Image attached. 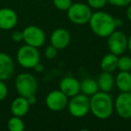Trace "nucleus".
<instances>
[{
	"mask_svg": "<svg viewBox=\"0 0 131 131\" xmlns=\"http://www.w3.org/2000/svg\"><path fill=\"white\" fill-rule=\"evenodd\" d=\"M90 111L99 119L111 118L114 111V101L109 93L99 91L90 97Z\"/></svg>",
	"mask_w": 131,
	"mask_h": 131,
	"instance_id": "nucleus-1",
	"label": "nucleus"
},
{
	"mask_svg": "<svg viewBox=\"0 0 131 131\" xmlns=\"http://www.w3.org/2000/svg\"><path fill=\"white\" fill-rule=\"evenodd\" d=\"M89 25L92 31L101 38H107L117 28L114 17L103 11H96L92 14Z\"/></svg>",
	"mask_w": 131,
	"mask_h": 131,
	"instance_id": "nucleus-2",
	"label": "nucleus"
},
{
	"mask_svg": "<svg viewBox=\"0 0 131 131\" xmlns=\"http://www.w3.org/2000/svg\"><path fill=\"white\" fill-rule=\"evenodd\" d=\"M16 59L22 68L31 69L40 62V55L37 48L25 44L17 50Z\"/></svg>",
	"mask_w": 131,
	"mask_h": 131,
	"instance_id": "nucleus-3",
	"label": "nucleus"
},
{
	"mask_svg": "<svg viewBox=\"0 0 131 131\" xmlns=\"http://www.w3.org/2000/svg\"><path fill=\"white\" fill-rule=\"evenodd\" d=\"M15 86L19 95L28 97L29 95L36 93L38 90V81L31 74L22 73L15 78Z\"/></svg>",
	"mask_w": 131,
	"mask_h": 131,
	"instance_id": "nucleus-4",
	"label": "nucleus"
},
{
	"mask_svg": "<svg viewBox=\"0 0 131 131\" xmlns=\"http://www.w3.org/2000/svg\"><path fill=\"white\" fill-rule=\"evenodd\" d=\"M67 13L70 22L77 25H83L89 23L93 12L92 8L87 4L75 3L71 5Z\"/></svg>",
	"mask_w": 131,
	"mask_h": 131,
	"instance_id": "nucleus-5",
	"label": "nucleus"
},
{
	"mask_svg": "<svg viewBox=\"0 0 131 131\" xmlns=\"http://www.w3.org/2000/svg\"><path fill=\"white\" fill-rule=\"evenodd\" d=\"M69 113L75 118H83L90 111V97L79 93L71 97L68 102Z\"/></svg>",
	"mask_w": 131,
	"mask_h": 131,
	"instance_id": "nucleus-6",
	"label": "nucleus"
},
{
	"mask_svg": "<svg viewBox=\"0 0 131 131\" xmlns=\"http://www.w3.org/2000/svg\"><path fill=\"white\" fill-rule=\"evenodd\" d=\"M107 38V46L110 52L121 56L127 49V37L122 31L115 30Z\"/></svg>",
	"mask_w": 131,
	"mask_h": 131,
	"instance_id": "nucleus-7",
	"label": "nucleus"
},
{
	"mask_svg": "<svg viewBox=\"0 0 131 131\" xmlns=\"http://www.w3.org/2000/svg\"><path fill=\"white\" fill-rule=\"evenodd\" d=\"M24 41L25 44L34 48H40L46 41V34L41 28L35 25H30L23 31Z\"/></svg>",
	"mask_w": 131,
	"mask_h": 131,
	"instance_id": "nucleus-8",
	"label": "nucleus"
},
{
	"mask_svg": "<svg viewBox=\"0 0 131 131\" xmlns=\"http://www.w3.org/2000/svg\"><path fill=\"white\" fill-rule=\"evenodd\" d=\"M114 111L123 119L131 118V93L120 92L114 101Z\"/></svg>",
	"mask_w": 131,
	"mask_h": 131,
	"instance_id": "nucleus-9",
	"label": "nucleus"
},
{
	"mask_svg": "<svg viewBox=\"0 0 131 131\" xmlns=\"http://www.w3.org/2000/svg\"><path fill=\"white\" fill-rule=\"evenodd\" d=\"M68 97L62 93L59 89L53 90L48 93L45 99V103L48 109L51 111H61L68 106Z\"/></svg>",
	"mask_w": 131,
	"mask_h": 131,
	"instance_id": "nucleus-10",
	"label": "nucleus"
},
{
	"mask_svg": "<svg viewBox=\"0 0 131 131\" xmlns=\"http://www.w3.org/2000/svg\"><path fill=\"white\" fill-rule=\"evenodd\" d=\"M50 44L58 49H64L68 47L71 40L69 31L65 28H58L54 30L50 35Z\"/></svg>",
	"mask_w": 131,
	"mask_h": 131,
	"instance_id": "nucleus-11",
	"label": "nucleus"
},
{
	"mask_svg": "<svg viewBox=\"0 0 131 131\" xmlns=\"http://www.w3.org/2000/svg\"><path fill=\"white\" fill-rule=\"evenodd\" d=\"M18 15L14 9L9 7L0 8V29L8 31L16 26Z\"/></svg>",
	"mask_w": 131,
	"mask_h": 131,
	"instance_id": "nucleus-12",
	"label": "nucleus"
},
{
	"mask_svg": "<svg viewBox=\"0 0 131 131\" xmlns=\"http://www.w3.org/2000/svg\"><path fill=\"white\" fill-rule=\"evenodd\" d=\"M15 72V62L11 56L0 52V80L6 81L12 77Z\"/></svg>",
	"mask_w": 131,
	"mask_h": 131,
	"instance_id": "nucleus-13",
	"label": "nucleus"
},
{
	"mask_svg": "<svg viewBox=\"0 0 131 131\" xmlns=\"http://www.w3.org/2000/svg\"><path fill=\"white\" fill-rule=\"evenodd\" d=\"M59 90L71 98L80 93V82L73 77H66L60 80Z\"/></svg>",
	"mask_w": 131,
	"mask_h": 131,
	"instance_id": "nucleus-14",
	"label": "nucleus"
},
{
	"mask_svg": "<svg viewBox=\"0 0 131 131\" xmlns=\"http://www.w3.org/2000/svg\"><path fill=\"white\" fill-rule=\"evenodd\" d=\"M30 104L28 102L26 97L21 96L19 95L18 97L13 100L10 105V111L13 116H17L23 118L28 113L30 109Z\"/></svg>",
	"mask_w": 131,
	"mask_h": 131,
	"instance_id": "nucleus-15",
	"label": "nucleus"
},
{
	"mask_svg": "<svg viewBox=\"0 0 131 131\" xmlns=\"http://www.w3.org/2000/svg\"><path fill=\"white\" fill-rule=\"evenodd\" d=\"M97 83L100 91L109 93L114 88L115 78L111 73L102 71L97 78Z\"/></svg>",
	"mask_w": 131,
	"mask_h": 131,
	"instance_id": "nucleus-16",
	"label": "nucleus"
},
{
	"mask_svg": "<svg viewBox=\"0 0 131 131\" xmlns=\"http://www.w3.org/2000/svg\"><path fill=\"white\" fill-rule=\"evenodd\" d=\"M115 85L120 92L131 90V71H119L115 77Z\"/></svg>",
	"mask_w": 131,
	"mask_h": 131,
	"instance_id": "nucleus-17",
	"label": "nucleus"
},
{
	"mask_svg": "<svg viewBox=\"0 0 131 131\" xmlns=\"http://www.w3.org/2000/svg\"><path fill=\"white\" fill-rule=\"evenodd\" d=\"M118 56L110 52L109 54H106L102 58L100 63V67L102 71L112 73L116 69H118Z\"/></svg>",
	"mask_w": 131,
	"mask_h": 131,
	"instance_id": "nucleus-18",
	"label": "nucleus"
},
{
	"mask_svg": "<svg viewBox=\"0 0 131 131\" xmlns=\"http://www.w3.org/2000/svg\"><path fill=\"white\" fill-rule=\"evenodd\" d=\"M99 91L100 90H99L98 83L95 79L87 77L80 82V92L87 96L91 97Z\"/></svg>",
	"mask_w": 131,
	"mask_h": 131,
	"instance_id": "nucleus-19",
	"label": "nucleus"
},
{
	"mask_svg": "<svg viewBox=\"0 0 131 131\" xmlns=\"http://www.w3.org/2000/svg\"><path fill=\"white\" fill-rule=\"evenodd\" d=\"M25 125L21 117L13 116L7 121V128L10 131H24Z\"/></svg>",
	"mask_w": 131,
	"mask_h": 131,
	"instance_id": "nucleus-20",
	"label": "nucleus"
},
{
	"mask_svg": "<svg viewBox=\"0 0 131 131\" xmlns=\"http://www.w3.org/2000/svg\"><path fill=\"white\" fill-rule=\"evenodd\" d=\"M118 69L119 71H131V57H119L118 59Z\"/></svg>",
	"mask_w": 131,
	"mask_h": 131,
	"instance_id": "nucleus-21",
	"label": "nucleus"
},
{
	"mask_svg": "<svg viewBox=\"0 0 131 131\" xmlns=\"http://www.w3.org/2000/svg\"><path fill=\"white\" fill-rule=\"evenodd\" d=\"M72 4V0H53L54 6L60 11H68Z\"/></svg>",
	"mask_w": 131,
	"mask_h": 131,
	"instance_id": "nucleus-22",
	"label": "nucleus"
},
{
	"mask_svg": "<svg viewBox=\"0 0 131 131\" xmlns=\"http://www.w3.org/2000/svg\"><path fill=\"white\" fill-rule=\"evenodd\" d=\"M86 4L92 9H102L108 4L107 0H86Z\"/></svg>",
	"mask_w": 131,
	"mask_h": 131,
	"instance_id": "nucleus-23",
	"label": "nucleus"
},
{
	"mask_svg": "<svg viewBox=\"0 0 131 131\" xmlns=\"http://www.w3.org/2000/svg\"><path fill=\"white\" fill-rule=\"evenodd\" d=\"M58 49H56L54 46H52L50 44V45L48 46L45 49V50H44V55H45V57L48 59H53V58H56L57 54H58Z\"/></svg>",
	"mask_w": 131,
	"mask_h": 131,
	"instance_id": "nucleus-24",
	"label": "nucleus"
},
{
	"mask_svg": "<svg viewBox=\"0 0 131 131\" xmlns=\"http://www.w3.org/2000/svg\"><path fill=\"white\" fill-rule=\"evenodd\" d=\"M107 2L113 6L117 7H125L131 3V0H107Z\"/></svg>",
	"mask_w": 131,
	"mask_h": 131,
	"instance_id": "nucleus-25",
	"label": "nucleus"
},
{
	"mask_svg": "<svg viewBox=\"0 0 131 131\" xmlns=\"http://www.w3.org/2000/svg\"><path fill=\"white\" fill-rule=\"evenodd\" d=\"M8 94V88L5 81L0 80V102L4 101Z\"/></svg>",
	"mask_w": 131,
	"mask_h": 131,
	"instance_id": "nucleus-26",
	"label": "nucleus"
},
{
	"mask_svg": "<svg viewBox=\"0 0 131 131\" xmlns=\"http://www.w3.org/2000/svg\"><path fill=\"white\" fill-rule=\"evenodd\" d=\"M12 40L13 41L15 42H21L24 40V34H23V31H15L12 33V36H11Z\"/></svg>",
	"mask_w": 131,
	"mask_h": 131,
	"instance_id": "nucleus-27",
	"label": "nucleus"
},
{
	"mask_svg": "<svg viewBox=\"0 0 131 131\" xmlns=\"http://www.w3.org/2000/svg\"><path fill=\"white\" fill-rule=\"evenodd\" d=\"M26 99H27V101H28V102H29L30 105H34V104L37 102V97L35 94L29 95L28 97H26Z\"/></svg>",
	"mask_w": 131,
	"mask_h": 131,
	"instance_id": "nucleus-28",
	"label": "nucleus"
},
{
	"mask_svg": "<svg viewBox=\"0 0 131 131\" xmlns=\"http://www.w3.org/2000/svg\"><path fill=\"white\" fill-rule=\"evenodd\" d=\"M33 69H34L35 71L37 72V73H41V72L44 71V66L42 65L40 62H39V63L37 64L36 66H35L34 68H33Z\"/></svg>",
	"mask_w": 131,
	"mask_h": 131,
	"instance_id": "nucleus-29",
	"label": "nucleus"
},
{
	"mask_svg": "<svg viewBox=\"0 0 131 131\" xmlns=\"http://www.w3.org/2000/svg\"><path fill=\"white\" fill-rule=\"evenodd\" d=\"M126 15H127V18L131 22V3L127 6V12H126Z\"/></svg>",
	"mask_w": 131,
	"mask_h": 131,
	"instance_id": "nucleus-30",
	"label": "nucleus"
},
{
	"mask_svg": "<svg viewBox=\"0 0 131 131\" xmlns=\"http://www.w3.org/2000/svg\"><path fill=\"white\" fill-rule=\"evenodd\" d=\"M122 24H123V22H122V20L120 18H115V24H116V27H120V26L122 25Z\"/></svg>",
	"mask_w": 131,
	"mask_h": 131,
	"instance_id": "nucleus-31",
	"label": "nucleus"
},
{
	"mask_svg": "<svg viewBox=\"0 0 131 131\" xmlns=\"http://www.w3.org/2000/svg\"><path fill=\"white\" fill-rule=\"evenodd\" d=\"M127 49L131 54V34L129 35V37H127Z\"/></svg>",
	"mask_w": 131,
	"mask_h": 131,
	"instance_id": "nucleus-32",
	"label": "nucleus"
},
{
	"mask_svg": "<svg viewBox=\"0 0 131 131\" xmlns=\"http://www.w3.org/2000/svg\"><path fill=\"white\" fill-rule=\"evenodd\" d=\"M129 93H131V90H130V91H129Z\"/></svg>",
	"mask_w": 131,
	"mask_h": 131,
	"instance_id": "nucleus-33",
	"label": "nucleus"
}]
</instances>
